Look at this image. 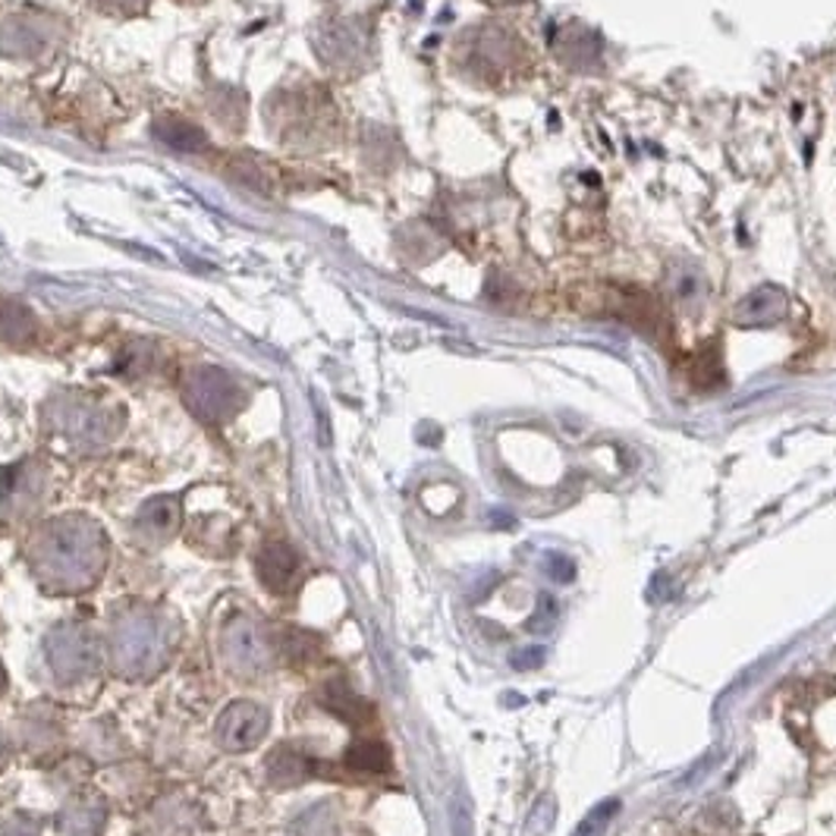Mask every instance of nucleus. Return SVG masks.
I'll return each mask as SVG.
<instances>
[{
  "label": "nucleus",
  "mask_w": 836,
  "mask_h": 836,
  "mask_svg": "<svg viewBox=\"0 0 836 836\" xmlns=\"http://www.w3.org/2000/svg\"><path fill=\"white\" fill-rule=\"evenodd\" d=\"M32 572L47 592L73 594L92 589L107 567V538L88 516H61L44 522L29 544Z\"/></svg>",
  "instance_id": "nucleus-1"
},
{
  "label": "nucleus",
  "mask_w": 836,
  "mask_h": 836,
  "mask_svg": "<svg viewBox=\"0 0 836 836\" xmlns=\"http://www.w3.org/2000/svg\"><path fill=\"white\" fill-rule=\"evenodd\" d=\"M173 652L170 620L151 607H129L114 620L110 660L123 679H151L167 667Z\"/></svg>",
  "instance_id": "nucleus-2"
},
{
  "label": "nucleus",
  "mask_w": 836,
  "mask_h": 836,
  "mask_svg": "<svg viewBox=\"0 0 836 836\" xmlns=\"http://www.w3.org/2000/svg\"><path fill=\"white\" fill-rule=\"evenodd\" d=\"M44 657L51 674L66 686H76L102 667L98 635L80 623H61L44 638Z\"/></svg>",
  "instance_id": "nucleus-3"
},
{
  "label": "nucleus",
  "mask_w": 836,
  "mask_h": 836,
  "mask_svg": "<svg viewBox=\"0 0 836 836\" xmlns=\"http://www.w3.org/2000/svg\"><path fill=\"white\" fill-rule=\"evenodd\" d=\"M221 654L230 670L240 676H258L274 664V642L255 616L233 613L221 629Z\"/></svg>",
  "instance_id": "nucleus-4"
},
{
  "label": "nucleus",
  "mask_w": 836,
  "mask_h": 836,
  "mask_svg": "<svg viewBox=\"0 0 836 836\" xmlns=\"http://www.w3.org/2000/svg\"><path fill=\"white\" fill-rule=\"evenodd\" d=\"M183 400L195 419H202L208 425H221L240 409L243 393L221 368H199L186 378Z\"/></svg>",
  "instance_id": "nucleus-5"
},
{
  "label": "nucleus",
  "mask_w": 836,
  "mask_h": 836,
  "mask_svg": "<svg viewBox=\"0 0 836 836\" xmlns=\"http://www.w3.org/2000/svg\"><path fill=\"white\" fill-rule=\"evenodd\" d=\"M51 428L63 434L70 444L76 447H98L104 441L114 437L117 419L107 415L98 406H80V403H66V406L51 409Z\"/></svg>",
  "instance_id": "nucleus-6"
},
{
  "label": "nucleus",
  "mask_w": 836,
  "mask_h": 836,
  "mask_svg": "<svg viewBox=\"0 0 836 836\" xmlns=\"http://www.w3.org/2000/svg\"><path fill=\"white\" fill-rule=\"evenodd\" d=\"M271 715L255 701H233L218 720V745L224 752H248L267 736Z\"/></svg>",
  "instance_id": "nucleus-7"
},
{
  "label": "nucleus",
  "mask_w": 836,
  "mask_h": 836,
  "mask_svg": "<svg viewBox=\"0 0 836 836\" xmlns=\"http://www.w3.org/2000/svg\"><path fill=\"white\" fill-rule=\"evenodd\" d=\"M180 522H183L180 500L170 494H161V497H151L148 504H142V510L136 512L133 531L145 548H161L180 531Z\"/></svg>",
  "instance_id": "nucleus-8"
},
{
  "label": "nucleus",
  "mask_w": 836,
  "mask_h": 836,
  "mask_svg": "<svg viewBox=\"0 0 836 836\" xmlns=\"http://www.w3.org/2000/svg\"><path fill=\"white\" fill-rule=\"evenodd\" d=\"M44 469L39 463H17L0 472V507L7 512H29L44 497Z\"/></svg>",
  "instance_id": "nucleus-9"
},
{
  "label": "nucleus",
  "mask_w": 836,
  "mask_h": 836,
  "mask_svg": "<svg viewBox=\"0 0 836 836\" xmlns=\"http://www.w3.org/2000/svg\"><path fill=\"white\" fill-rule=\"evenodd\" d=\"M255 570H258V579H262L267 592L289 594L296 589V579H299V553L284 541H274L258 553Z\"/></svg>",
  "instance_id": "nucleus-10"
},
{
  "label": "nucleus",
  "mask_w": 836,
  "mask_h": 836,
  "mask_svg": "<svg viewBox=\"0 0 836 836\" xmlns=\"http://www.w3.org/2000/svg\"><path fill=\"white\" fill-rule=\"evenodd\" d=\"M311 774H315V761L293 745H277L267 755V783L274 790H293V786L306 783Z\"/></svg>",
  "instance_id": "nucleus-11"
},
{
  "label": "nucleus",
  "mask_w": 836,
  "mask_h": 836,
  "mask_svg": "<svg viewBox=\"0 0 836 836\" xmlns=\"http://www.w3.org/2000/svg\"><path fill=\"white\" fill-rule=\"evenodd\" d=\"M104 817H107V802L102 796L76 798L63 805V812L57 815V830L63 836H95L102 830Z\"/></svg>",
  "instance_id": "nucleus-12"
},
{
  "label": "nucleus",
  "mask_w": 836,
  "mask_h": 836,
  "mask_svg": "<svg viewBox=\"0 0 836 836\" xmlns=\"http://www.w3.org/2000/svg\"><path fill=\"white\" fill-rule=\"evenodd\" d=\"M321 705L330 715H337L340 720H347L352 727H362L374 717V708L368 705L362 695H356L347 682H327L321 689Z\"/></svg>",
  "instance_id": "nucleus-13"
},
{
  "label": "nucleus",
  "mask_w": 836,
  "mask_h": 836,
  "mask_svg": "<svg viewBox=\"0 0 836 836\" xmlns=\"http://www.w3.org/2000/svg\"><path fill=\"white\" fill-rule=\"evenodd\" d=\"M155 139L170 148V151H202L204 148V133L192 123L177 120V117H163L155 123Z\"/></svg>",
  "instance_id": "nucleus-14"
},
{
  "label": "nucleus",
  "mask_w": 836,
  "mask_h": 836,
  "mask_svg": "<svg viewBox=\"0 0 836 836\" xmlns=\"http://www.w3.org/2000/svg\"><path fill=\"white\" fill-rule=\"evenodd\" d=\"M347 768L362 771V774H384L390 771V749L381 739H356L347 749Z\"/></svg>",
  "instance_id": "nucleus-15"
},
{
  "label": "nucleus",
  "mask_w": 836,
  "mask_h": 836,
  "mask_svg": "<svg viewBox=\"0 0 836 836\" xmlns=\"http://www.w3.org/2000/svg\"><path fill=\"white\" fill-rule=\"evenodd\" d=\"M32 334H35V318L29 308L13 299L0 303V337L7 343H29Z\"/></svg>",
  "instance_id": "nucleus-16"
},
{
  "label": "nucleus",
  "mask_w": 836,
  "mask_h": 836,
  "mask_svg": "<svg viewBox=\"0 0 836 836\" xmlns=\"http://www.w3.org/2000/svg\"><path fill=\"white\" fill-rule=\"evenodd\" d=\"M296 830L299 836H334V815H330V808L327 805H318V808H311L306 815L296 821Z\"/></svg>",
  "instance_id": "nucleus-17"
},
{
  "label": "nucleus",
  "mask_w": 836,
  "mask_h": 836,
  "mask_svg": "<svg viewBox=\"0 0 836 836\" xmlns=\"http://www.w3.org/2000/svg\"><path fill=\"white\" fill-rule=\"evenodd\" d=\"M318 638L311 633H289L286 635V657L296 664H311V657H318Z\"/></svg>",
  "instance_id": "nucleus-18"
},
{
  "label": "nucleus",
  "mask_w": 836,
  "mask_h": 836,
  "mask_svg": "<svg viewBox=\"0 0 836 836\" xmlns=\"http://www.w3.org/2000/svg\"><path fill=\"white\" fill-rule=\"evenodd\" d=\"M41 827H44L41 817H32L25 815V812H20V815H13L0 827V836H41Z\"/></svg>",
  "instance_id": "nucleus-19"
},
{
  "label": "nucleus",
  "mask_w": 836,
  "mask_h": 836,
  "mask_svg": "<svg viewBox=\"0 0 836 836\" xmlns=\"http://www.w3.org/2000/svg\"><path fill=\"white\" fill-rule=\"evenodd\" d=\"M7 761H10V742H7V736L0 733V771L7 768Z\"/></svg>",
  "instance_id": "nucleus-20"
},
{
  "label": "nucleus",
  "mask_w": 836,
  "mask_h": 836,
  "mask_svg": "<svg viewBox=\"0 0 836 836\" xmlns=\"http://www.w3.org/2000/svg\"><path fill=\"white\" fill-rule=\"evenodd\" d=\"M7 686H10V676H7V667L0 664V695L7 692Z\"/></svg>",
  "instance_id": "nucleus-21"
}]
</instances>
